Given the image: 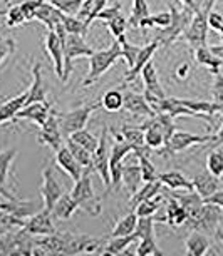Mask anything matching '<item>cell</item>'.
Instances as JSON below:
<instances>
[{
  "label": "cell",
  "instance_id": "6da1fadb",
  "mask_svg": "<svg viewBox=\"0 0 223 256\" xmlns=\"http://www.w3.org/2000/svg\"><path fill=\"white\" fill-rule=\"evenodd\" d=\"M93 172H94L93 168H84L81 178L74 181V188L71 190L69 194L76 201L77 208H81L89 216L96 218L103 211V198L96 196V192L93 190Z\"/></svg>",
  "mask_w": 223,
  "mask_h": 256
},
{
  "label": "cell",
  "instance_id": "7a4b0ae2",
  "mask_svg": "<svg viewBox=\"0 0 223 256\" xmlns=\"http://www.w3.org/2000/svg\"><path fill=\"white\" fill-rule=\"evenodd\" d=\"M198 144H211L213 148L221 146V124H218L215 134H208V136H200V134H191L186 131H176L174 129L173 134L169 136L168 142L159 149L158 154L163 156H173V154L183 152Z\"/></svg>",
  "mask_w": 223,
  "mask_h": 256
},
{
  "label": "cell",
  "instance_id": "3957f363",
  "mask_svg": "<svg viewBox=\"0 0 223 256\" xmlns=\"http://www.w3.org/2000/svg\"><path fill=\"white\" fill-rule=\"evenodd\" d=\"M121 57V46L118 40H114L108 49L104 50H94L87 59H89V72L82 79L81 86L82 88H89L94 82H98L111 67L116 64Z\"/></svg>",
  "mask_w": 223,
  "mask_h": 256
},
{
  "label": "cell",
  "instance_id": "277c9868",
  "mask_svg": "<svg viewBox=\"0 0 223 256\" xmlns=\"http://www.w3.org/2000/svg\"><path fill=\"white\" fill-rule=\"evenodd\" d=\"M216 0H205L201 4L200 8L193 14L190 24L186 26L185 32L181 34V37H185V40L188 42V46L193 50L198 47L206 46V37H208V24H206V16L208 12L215 7Z\"/></svg>",
  "mask_w": 223,
  "mask_h": 256
},
{
  "label": "cell",
  "instance_id": "5b68a950",
  "mask_svg": "<svg viewBox=\"0 0 223 256\" xmlns=\"http://www.w3.org/2000/svg\"><path fill=\"white\" fill-rule=\"evenodd\" d=\"M169 16H171V20H169L168 27H163V28H158L156 30V36H154V40L159 42V46H171L176 38L181 37V34L185 32L186 26L190 24L191 17H193V12L190 7H183L181 10H178L176 7L169 6Z\"/></svg>",
  "mask_w": 223,
  "mask_h": 256
},
{
  "label": "cell",
  "instance_id": "8992f818",
  "mask_svg": "<svg viewBox=\"0 0 223 256\" xmlns=\"http://www.w3.org/2000/svg\"><path fill=\"white\" fill-rule=\"evenodd\" d=\"M221 216H223V208L221 206L203 202V206L195 212V214L188 216L185 224L190 230L213 234L215 233V230H218L221 226Z\"/></svg>",
  "mask_w": 223,
  "mask_h": 256
},
{
  "label": "cell",
  "instance_id": "52a82bcc",
  "mask_svg": "<svg viewBox=\"0 0 223 256\" xmlns=\"http://www.w3.org/2000/svg\"><path fill=\"white\" fill-rule=\"evenodd\" d=\"M36 236L22 228L6 231L0 234V254H32Z\"/></svg>",
  "mask_w": 223,
  "mask_h": 256
},
{
  "label": "cell",
  "instance_id": "ba28073f",
  "mask_svg": "<svg viewBox=\"0 0 223 256\" xmlns=\"http://www.w3.org/2000/svg\"><path fill=\"white\" fill-rule=\"evenodd\" d=\"M93 47L86 44V37L67 34L64 38V70H62V82H67L74 70V59L79 57H89L93 54Z\"/></svg>",
  "mask_w": 223,
  "mask_h": 256
},
{
  "label": "cell",
  "instance_id": "9c48e42d",
  "mask_svg": "<svg viewBox=\"0 0 223 256\" xmlns=\"http://www.w3.org/2000/svg\"><path fill=\"white\" fill-rule=\"evenodd\" d=\"M99 108H101L99 102L86 104V106H81V108H77V109H72L66 114H59V126H61L62 136L67 138V136H71L72 132L84 129L87 120H89V118H91V114Z\"/></svg>",
  "mask_w": 223,
  "mask_h": 256
},
{
  "label": "cell",
  "instance_id": "30bf717a",
  "mask_svg": "<svg viewBox=\"0 0 223 256\" xmlns=\"http://www.w3.org/2000/svg\"><path fill=\"white\" fill-rule=\"evenodd\" d=\"M91 162H93L94 172H98L101 181L106 188L104 196L109 194V144H108V128H103L101 136L98 139V146L91 154Z\"/></svg>",
  "mask_w": 223,
  "mask_h": 256
},
{
  "label": "cell",
  "instance_id": "8fae6325",
  "mask_svg": "<svg viewBox=\"0 0 223 256\" xmlns=\"http://www.w3.org/2000/svg\"><path fill=\"white\" fill-rule=\"evenodd\" d=\"M104 238H94L87 234H72L64 233V251L62 254H84L99 251Z\"/></svg>",
  "mask_w": 223,
  "mask_h": 256
},
{
  "label": "cell",
  "instance_id": "7c38bea8",
  "mask_svg": "<svg viewBox=\"0 0 223 256\" xmlns=\"http://www.w3.org/2000/svg\"><path fill=\"white\" fill-rule=\"evenodd\" d=\"M22 230L27 231L32 236H47V234H54L57 231L54 224V218L51 214V210H47V208H42V210L36 211L34 214L26 218V223H24Z\"/></svg>",
  "mask_w": 223,
  "mask_h": 256
},
{
  "label": "cell",
  "instance_id": "4fadbf2b",
  "mask_svg": "<svg viewBox=\"0 0 223 256\" xmlns=\"http://www.w3.org/2000/svg\"><path fill=\"white\" fill-rule=\"evenodd\" d=\"M39 142L49 146V149H52L54 152L64 146V142H62L61 126H59V112H56L54 109H51L49 118H47L46 122L41 126Z\"/></svg>",
  "mask_w": 223,
  "mask_h": 256
},
{
  "label": "cell",
  "instance_id": "5bb4252c",
  "mask_svg": "<svg viewBox=\"0 0 223 256\" xmlns=\"http://www.w3.org/2000/svg\"><path fill=\"white\" fill-rule=\"evenodd\" d=\"M64 194V186L57 181L56 172L52 166H46L42 169V186H41V196L44 201V208L51 210L54 202Z\"/></svg>",
  "mask_w": 223,
  "mask_h": 256
},
{
  "label": "cell",
  "instance_id": "9a60e30c",
  "mask_svg": "<svg viewBox=\"0 0 223 256\" xmlns=\"http://www.w3.org/2000/svg\"><path fill=\"white\" fill-rule=\"evenodd\" d=\"M51 109V102H29L16 114L14 122H17V120H31L32 124H37L41 128L46 122V119L49 118Z\"/></svg>",
  "mask_w": 223,
  "mask_h": 256
},
{
  "label": "cell",
  "instance_id": "2e32d148",
  "mask_svg": "<svg viewBox=\"0 0 223 256\" xmlns=\"http://www.w3.org/2000/svg\"><path fill=\"white\" fill-rule=\"evenodd\" d=\"M46 50L52 59V62H54V70L57 77L61 79L62 70H64V40H62L54 30H47Z\"/></svg>",
  "mask_w": 223,
  "mask_h": 256
},
{
  "label": "cell",
  "instance_id": "e0dca14e",
  "mask_svg": "<svg viewBox=\"0 0 223 256\" xmlns=\"http://www.w3.org/2000/svg\"><path fill=\"white\" fill-rule=\"evenodd\" d=\"M158 47H159V42L153 38L151 42H148L146 46H143L141 49H139L136 60H134V66L131 67V69H128V74H126V77H124V86L136 79V77L139 76V72H141V69H143V66L146 64L148 60L153 59V56H154V52L158 50Z\"/></svg>",
  "mask_w": 223,
  "mask_h": 256
},
{
  "label": "cell",
  "instance_id": "ac0fdd59",
  "mask_svg": "<svg viewBox=\"0 0 223 256\" xmlns=\"http://www.w3.org/2000/svg\"><path fill=\"white\" fill-rule=\"evenodd\" d=\"M123 108L129 114L136 116V118H151V116H154L151 108L146 102V99L143 98V94L131 92V90L123 94Z\"/></svg>",
  "mask_w": 223,
  "mask_h": 256
},
{
  "label": "cell",
  "instance_id": "d6986e66",
  "mask_svg": "<svg viewBox=\"0 0 223 256\" xmlns=\"http://www.w3.org/2000/svg\"><path fill=\"white\" fill-rule=\"evenodd\" d=\"M47 102V90L42 79V64L36 62L32 66V84L27 90V102Z\"/></svg>",
  "mask_w": 223,
  "mask_h": 256
},
{
  "label": "cell",
  "instance_id": "ffe728a7",
  "mask_svg": "<svg viewBox=\"0 0 223 256\" xmlns=\"http://www.w3.org/2000/svg\"><path fill=\"white\" fill-rule=\"evenodd\" d=\"M180 102L185 106L186 109H190L195 118L200 119H206V120H213V116L220 114L223 109V104H216V102H208V100H188V99H180Z\"/></svg>",
  "mask_w": 223,
  "mask_h": 256
},
{
  "label": "cell",
  "instance_id": "44dd1931",
  "mask_svg": "<svg viewBox=\"0 0 223 256\" xmlns=\"http://www.w3.org/2000/svg\"><path fill=\"white\" fill-rule=\"evenodd\" d=\"M56 164L62 169V171L69 174V178L72 181L79 180L82 171H84V168L76 161V158L72 156L71 151L66 146H62L61 149H57L56 151Z\"/></svg>",
  "mask_w": 223,
  "mask_h": 256
},
{
  "label": "cell",
  "instance_id": "7402d4cb",
  "mask_svg": "<svg viewBox=\"0 0 223 256\" xmlns=\"http://www.w3.org/2000/svg\"><path fill=\"white\" fill-rule=\"evenodd\" d=\"M139 76L143 77L144 90H148V92L154 94L156 98H166V92H164L161 82H159V79H158L156 66H154L153 59L148 60L146 64L143 66V69H141V72H139Z\"/></svg>",
  "mask_w": 223,
  "mask_h": 256
},
{
  "label": "cell",
  "instance_id": "603a6c76",
  "mask_svg": "<svg viewBox=\"0 0 223 256\" xmlns=\"http://www.w3.org/2000/svg\"><path fill=\"white\" fill-rule=\"evenodd\" d=\"M191 184H193V190H195L203 200V198H208L210 194H213L216 190H220L221 181H220V178L210 174L208 171H203L195 174V178L191 180Z\"/></svg>",
  "mask_w": 223,
  "mask_h": 256
},
{
  "label": "cell",
  "instance_id": "cb8c5ba5",
  "mask_svg": "<svg viewBox=\"0 0 223 256\" xmlns=\"http://www.w3.org/2000/svg\"><path fill=\"white\" fill-rule=\"evenodd\" d=\"M34 18L42 22L44 26L47 27V30H54V27L57 24H61L62 12L59 8H56L54 6H51V4L44 2V0H39V6L36 7V12H34Z\"/></svg>",
  "mask_w": 223,
  "mask_h": 256
},
{
  "label": "cell",
  "instance_id": "d4e9b609",
  "mask_svg": "<svg viewBox=\"0 0 223 256\" xmlns=\"http://www.w3.org/2000/svg\"><path fill=\"white\" fill-rule=\"evenodd\" d=\"M186 218H188V212L183 210V206L174 200V198H169L166 201V214L161 216V218H154V221H158V223H166L169 226L178 228V226L185 224Z\"/></svg>",
  "mask_w": 223,
  "mask_h": 256
},
{
  "label": "cell",
  "instance_id": "484cf974",
  "mask_svg": "<svg viewBox=\"0 0 223 256\" xmlns=\"http://www.w3.org/2000/svg\"><path fill=\"white\" fill-rule=\"evenodd\" d=\"M119 136L123 141H126L133 148V152H146L148 154V149L146 144H144V132L143 129L139 128H134V126H128V124H123L121 126V131H119Z\"/></svg>",
  "mask_w": 223,
  "mask_h": 256
},
{
  "label": "cell",
  "instance_id": "4316f807",
  "mask_svg": "<svg viewBox=\"0 0 223 256\" xmlns=\"http://www.w3.org/2000/svg\"><path fill=\"white\" fill-rule=\"evenodd\" d=\"M210 251V240L201 231L191 230L185 241V253L188 256H203Z\"/></svg>",
  "mask_w": 223,
  "mask_h": 256
},
{
  "label": "cell",
  "instance_id": "83f0119b",
  "mask_svg": "<svg viewBox=\"0 0 223 256\" xmlns=\"http://www.w3.org/2000/svg\"><path fill=\"white\" fill-rule=\"evenodd\" d=\"M171 198H174L180 204L183 206V210L188 212V216L195 214V212L203 206L201 196L198 194L195 190H176L171 192Z\"/></svg>",
  "mask_w": 223,
  "mask_h": 256
},
{
  "label": "cell",
  "instance_id": "f1b7e54d",
  "mask_svg": "<svg viewBox=\"0 0 223 256\" xmlns=\"http://www.w3.org/2000/svg\"><path fill=\"white\" fill-rule=\"evenodd\" d=\"M77 210H79V208H77L76 201L72 200V196L64 192V194L54 202V206L51 208V214H52V218H56L59 221H67L74 216V212Z\"/></svg>",
  "mask_w": 223,
  "mask_h": 256
},
{
  "label": "cell",
  "instance_id": "f546056e",
  "mask_svg": "<svg viewBox=\"0 0 223 256\" xmlns=\"http://www.w3.org/2000/svg\"><path fill=\"white\" fill-rule=\"evenodd\" d=\"M156 180L161 182V186H166L168 190L176 191V190H193L191 181L188 180L185 174H181L180 171H166L158 174Z\"/></svg>",
  "mask_w": 223,
  "mask_h": 256
},
{
  "label": "cell",
  "instance_id": "4dcf8cb0",
  "mask_svg": "<svg viewBox=\"0 0 223 256\" xmlns=\"http://www.w3.org/2000/svg\"><path fill=\"white\" fill-rule=\"evenodd\" d=\"M27 102V90L22 94L16 96V98L6 100L4 104H0V124L9 122V120H14L16 114L21 110Z\"/></svg>",
  "mask_w": 223,
  "mask_h": 256
},
{
  "label": "cell",
  "instance_id": "1f68e13d",
  "mask_svg": "<svg viewBox=\"0 0 223 256\" xmlns=\"http://www.w3.org/2000/svg\"><path fill=\"white\" fill-rule=\"evenodd\" d=\"M121 184L128 188V191L133 194L139 190V186L143 184L141 178V169L138 164H123V172H121Z\"/></svg>",
  "mask_w": 223,
  "mask_h": 256
},
{
  "label": "cell",
  "instance_id": "d6a6232c",
  "mask_svg": "<svg viewBox=\"0 0 223 256\" xmlns=\"http://www.w3.org/2000/svg\"><path fill=\"white\" fill-rule=\"evenodd\" d=\"M139 128H141L143 132H144V144H146V148L156 149V151H159V149L164 146L163 132L159 131V128L149 118H148L146 122H143L141 126H139Z\"/></svg>",
  "mask_w": 223,
  "mask_h": 256
},
{
  "label": "cell",
  "instance_id": "836d02e7",
  "mask_svg": "<svg viewBox=\"0 0 223 256\" xmlns=\"http://www.w3.org/2000/svg\"><path fill=\"white\" fill-rule=\"evenodd\" d=\"M193 57H195V62L200 66H205L210 69V72L213 76L221 72V59L220 57H215L208 50V46H203V47H198V49L193 50Z\"/></svg>",
  "mask_w": 223,
  "mask_h": 256
},
{
  "label": "cell",
  "instance_id": "e575fe53",
  "mask_svg": "<svg viewBox=\"0 0 223 256\" xmlns=\"http://www.w3.org/2000/svg\"><path fill=\"white\" fill-rule=\"evenodd\" d=\"M161 188H163L161 182H159L158 180L143 182V184L139 186V190L131 194V200H129L131 208H134V206L138 204V202H141L144 200H151V198L159 194V190H161Z\"/></svg>",
  "mask_w": 223,
  "mask_h": 256
},
{
  "label": "cell",
  "instance_id": "d590c367",
  "mask_svg": "<svg viewBox=\"0 0 223 256\" xmlns=\"http://www.w3.org/2000/svg\"><path fill=\"white\" fill-rule=\"evenodd\" d=\"M138 238L136 234H134V231L128 236H114V238H111L106 246L103 248V253L104 254H123L126 248H128L129 244L136 243Z\"/></svg>",
  "mask_w": 223,
  "mask_h": 256
},
{
  "label": "cell",
  "instance_id": "8d00e7d4",
  "mask_svg": "<svg viewBox=\"0 0 223 256\" xmlns=\"http://www.w3.org/2000/svg\"><path fill=\"white\" fill-rule=\"evenodd\" d=\"M61 22L66 34H74V36L86 37L87 32H89V27L86 26V22L76 16H66V14H62Z\"/></svg>",
  "mask_w": 223,
  "mask_h": 256
},
{
  "label": "cell",
  "instance_id": "74e56055",
  "mask_svg": "<svg viewBox=\"0 0 223 256\" xmlns=\"http://www.w3.org/2000/svg\"><path fill=\"white\" fill-rule=\"evenodd\" d=\"M136 221H138V216L134 214V211H129L128 214L123 216L118 223L113 226V231H111V238L114 236H128L134 231L136 228Z\"/></svg>",
  "mask_w": 223,
  "mask_h": 256
},
{
  "label": "cell",
  "instance_id": "f35d334b",
  "mask_svg": "<svg viewBox=\"0 0 223 256\" xmlns=\"http://www.w3.org/2000/svg\"><path fill=\"white\" fill-rule=\"evenodd\" d=\"M99 104L106 112H118L123 108V92L119 89H111L103 96Z\"/></svg>",
  "mask_w": 223,
  "mask_h": 256
},
{
  "label": "cell",
  "instance_id": "ab89813d",
  "mask_svg": "<svg viewBox=\"0 0 223 256\" xmlns=\"http://www.w3.org/2000/svg\"><path fill=\"white\" fill-rule=\"evenodd\" d=\"M24 223H26V218H21V216H17L16 212H11L7 210L0 211V234L6 233V231H11V230L22 228Z\"/></svg>",
  "mask_w": 223,
  "mask_h": 256
},
{
  "label": "cell",
  "instance_id": "60d3db41",
  "mask_svg": "<svg viewBox=\"0 0 223 256\" xmlns=\"http://www.w3.org/2000/svg\"><path fill=\"white\" fill-rule=\"evenodd\" d=\"M16 156H17V149L16 148L0 151V184L6 186V182L9 180V171H11V166H12Z\"/></svg>",
  "mask_w": 223,
  "mask_h": 256
},
{
  "label": "cell",
  "instance_id": "b9f144b4",
  "mask_svg": "<svg viewBox=\"0 0 223 256\" xmlns=\"http://www.w3.org/2000/svg\"><path fill=\"white\" fill-rule=\"evenodd\" d=\"M71 139V141H74L77 142L79 146H82L84 149H87L91 154H93V151L96 149V146H98V139L99 138H96L94 134H91L87 129H81V131H76V132H72L71 136H67Z\"/></svg>",
  "mask_w": 223,
  "mask_h": 256
},
{
  "label": "cell",
  "instance_id": "7bdbcfd3",
  "mask_svg": "<svg viewBox=\"0 0 223 256\" xmlns=\"http://www.w3.org/2000/svg\"><path fill=\"white\" fill-rule=\"evenodd\" d=\"M136 254H139V256L163 254V251L158 248L156 236H154V233H151V234H146V236H143V238H139V240H138Z\"/></svg>",
  "mask_w": 223,
  "mask_h": 256
},
{
  "label": "cell",
  "instance_id": "ee69618b",
  "mask_svg": "<svg viewBox=\"0 0 223 256\" xmlns=\"http://www.w3.org/2000/svg\"><path fill=\"white\" fill-rule=\"evenodd\" d=\"M206 171L210 174L221 178L223 174V154L220 148H213L206 156Z\"/></svg>",
  "mask_w": 223,
  "mask_h": 256
},
{
  "label": "cell",
  "instance_id": "f6af8a7d",
  "mask_svg": "<svg viewBox=\"0 0 223 256\" xmlns=\"http://www.w3.org/2000/svg\"><path fill=\"white\" fill-rule=\"evenodd\" d=\"M136 154V159H138V166L139 169H141V178H143V182H146V181H154L158 178V171H156V168L153 166V162L149 161V158H148V154L146 152H143V151H139V152H134Z\"/></svg>",
  "mask_w": 223,
  "mask_h": 256
},
{
  "label": "cell",
  "instance_id": "bcb514c9",
  "mask_svg": "<svg viewBox=\"0 0 223 256\" xmlns=\"http://www.w3.org/2000/svg\"><path fill=\"white\" fill-rule=\"evenodd\" d=\"M148 16H149V7H148L146 0H133V10H131L128 26L131 28H138L139 22Z\"/></svg>",
  "mask_w": 223,
  "mask_h": 256
},
{
  "label": "cell",
  "instance_id": "7dc6e473",
  "mask_svg": "<svg viewBox=\"0 0 223 256\" xmlns=\"http://www.w3.org/2000/svg\"><path fill=\"white\" fill-rule=\"evenodd\" d=\"M66 148L69 149L71 154L76 158V161L79 162L82 168H93V162H91V152L87 151V149L79 146V144L74 141H71L69 138H66Z\"/></svg>",
  "mask_w": 223,
  "mask_h": 256
},
{
  "label": "cell",
  "instance_id": "c3c4849f",
  "mask_svg": "<svg viewBox=\"0 0 223 256\" xmlns=\"http://www.w3.org/2000/svg\"><path fill=\"white\" fill-rule=\"evenodd\" d=\"M161 201H163V198L159 194H156L154 198H151V200H144L141 202H138V204L133 208V211L138 218H143V216H153L154 212L158 211L159 202Z\"/></svg>",
  "mask_w": 223,
  "mask_h": 256
},
{
  "label": "cell",
  "instance_id": "681fc988",
  "mask_svg": "<svg viewBox=\"0 0 223 256\" xmlns=\"http://www.w3.org/2000/svg\"><path fill=\"white\" fill-rule=\"evenodd\" d=\"M118 42H119V46H121V57H123V59L126 60V64H128V67L131 69V67L134 66V60H136L138 52H139V49H141V46L131 44V42L126 40V36L118 38Z\"/></svg>",
  "mask_w": 223,
  "mask_h": 256
},
{
  "label": "cell",
  "instance_id": "f907efd6",
  "mask_svg": "<svg viewBox=\"0 0 223 256\" xmlns=\"http://www.w3.org/2000/svg\"><path fill=\"white\" fill-rule=\"evenodd\" d=\"M106 26H108L111 36L114 37V40H118V38L126 36V30H128V18L119 14V16H116L114 18L106 22Z\"/></svg>",
  "mask_w": 223,
  "mask_h": 256
},
{
  "label": "cell",
  "instance_id": "816d5d0a",
  "mask_svg": "<svg viewBox=\"0 0 223 256\" xmlns=\"http://www.w3.org/2000/svg\"><path fill=\"white\" fill-rule=\"evenodd\" d=\"M44 2L51 4V6H54L56 8H59V10L62 14H66V16H77L82 0H44Z\"/></svg>",
  "mask_w": 223,
  "mask_h": 256
},
{
  "label": "cell",
  "instance_id": "f5cc1de1",
  "mask_svg": "<svg viewBox=\"0 0 223 256\" xmlns=\"http://www.w3.org/2000/svg\"><path fill=\"white\" fill-rule=\"evenodd\" d=\"M7 20H6V26L9 28H14V27H19L22 24H26V18L22 16V8H21V4H14L7 8V14H6Z\"/></svg>",
  "mask_w": 223,
  "mask_h": 256
},
{
  "label": "cell",
  "instance_id": "db71d44e",
  "mask_svg": "<svg viewBox=\"0 0 223 256\" xmlns=\"http://www.w3.org/2000/svg\"><path fill=\"white\" fill-rule=\"evenodd\" d=\"M14 52H16V42H14V38L0 36V64H2L9 56H12Z\"/></svg>",
  "mask_w": 223,
  "mask_h": 256
},
{
  "label": "cell",
  "instance_id": "11a10c76",
  "mask_svg": "<svg viewBox=\"0 0 223 256\" xmlns=\"http://www.w3.org/2000/svg\"><path fill=\"white\" fill-rule=\"evenodd\" d=\"M210 92L213 96V102L223 104V76H221V72L215 74V80H213Z\"/></svg>",
  "mask_w": 223,
  "mask_h": 256
},
{
  "label": "cell",
  "instance_id": "9f6ffc18",
  "mask_svg": "<svg viewBox=\"0 0 223 256\" xmlns=\"http://www.w3.org/2000/svg\"><path fill=\"white\" fill-rule=\"evenodd\" d=\"M206 24H208V28H211L213 32H216V34H223V20H221V16L218 12H215L211 8L210 12H208V16H206Z\"/></svg>",
  "mask_w": 223,
  "mask_h": 256
},
{
  "label": "cell",
  "instance_id": "6f0895ef",
  "mask_svg": "<svg viewBox=\"0 0 223 256\" xmlns=\"http://www.w3.org/2000/svg\"><path fill=\"white\" fill-rule=\"evenodd\" d=\"M119 14H121V6L119 4H116V6H113V7H104L103 10L96 16L94 20H101V22L106 24L108 20H111V18H114L116 16H119Z\"/></svg>",
  "mask_w": 223,
  "mask_h": 256
},
{
  "label": "cell",
  "instance_id": "680465c9",
  "mask_svg": "<svg viewBox=\"0 0 223 256\" xmlns=\"http://www.w3.org/2000/svg\"><path fill=\"white\" fill-rule=\"evenodd\" d=\"M21 8H22V16L26 18V22L32 20L34 18V12H36V7L39 6V0H22Z\"/></svg>",
  "mask_w": 223,
  "mask_h": 256
},
{
  "label": "cell",
  "instance_id": "91938a15",
  "mask_svg": "<svg viewBox=\"0 0 223 256\" xmlns=\"http://www.w3.org/2000/svg\"><path fill=\"white\" fill-rule=\"evenodd\" d=\"M149 20H151V26L153 28L154 27H168L169 20H171V16H169V12H159V14H154V16H151L149 14Z\"/></svg>",
  "mask_w": 223,
  "mask_h": 256
},
{
  "label": "cell",
  "instance_id": "94428289",
  "mask_svg": "<svg viewBox=\"0 0 223 256\" xmlns=\"http://www.w3.org/2000/svg\"><path fill=\"white\" fill-rule=\"evenodd\" d=\"M106 4H108V0H93V6H91V14H89V17L86 18V26L87 27H91V24L94 22L96 16H98V14L106 7Z\"/></svg>",
  "mask_w": 223,
  "mask_h": 256
},
{
  "label": "cell",
  "instance_id": "6125c7cd",
  "mask_svg": "<svg viewBox=\"0 0 223 256\" xmlns=\"http://www.w3.org/2000/svg\"><path fill=\"white\" fill-rule=\"evenodd\" d=\"M203 202H208V204H216L223 208V190H216L213 194H210L208 198H203Z\"/></svg>",
  "mask_w": 223,
  "mask_h": 256
},
{
  "label": "cell",
  "instance_id": "be15d7a7",
  "mask_svg": "<svg viewBox=\"0 0 223 256\" xmlns=\"http://www.w3.org/2000/svg\"><path fill=\"white\" fill-rule=\"evenodd\" d=\"M208 50H210L215 57H220V59L223 57V44H221V42H220V44H216V46H210V47H208Z\"/></svg>",
  "mask_w": 223,
  "mask_h": 256
},
{
  "label": "cell",
  "instance_id": "e7e4bbea",
  "mask_svg": "<svg viewBox=\"0 0 223 256\" xmlns=\"http://www.w3.org/2000/svg\"><path fill=\"white\" fill-rule=\"evenodd\" d=\"M188 72H190V66H188V64H181L180 67H178V70H176L178 79H186Z\"/></svg>",
  "mask_w": 223,
  "mask_h": 256
},
{
  "label": "cell",
  "instance_id": "03108f58",
  "mask_svg": "<svg viewBox=\"0 0 223 256\" xmlns=\"http://www.w3.org/2000/svg\"><path fill=\"white\" fill-rule=\"evenodd\" d=\"M7 198L6 196H4L2 194V192H0V211H4V210H6V204H7Z\"/></svg>",
  "mask_w": 223,
  "mask_h": 256
}]
</instances>
